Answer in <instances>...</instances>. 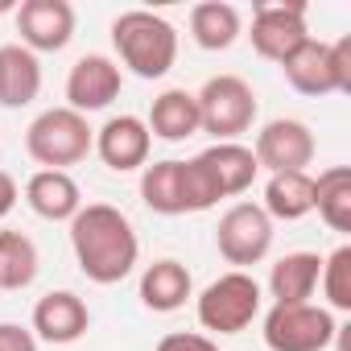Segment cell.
I'll return each mask as SVG.
<instances>
[{
	"instance_id": "6da1fadb",
	"label": "cell",
	"mask_w": 351,
	"mask_h": 351,
	"mask_svg": "<svg viewBox=\"0 0 351 351\" xmlns=\"http://www.w3.org/2000/svg\"><path fill=\"white\" fill-rule=\"evenodd\" d=\"M71 248L87 281L95 285H116L136 269L141 244L128 223V215L112 203H87L71 219Z\"/></svg>"
},
{
	"instance_id": "7a4b0ae2",
	"label": "cell",
	"mask_w": 351,
	"mask_h": 351,
	"mask_svg": "<svg viewBox=\"0 0 351 351\" xmlns=\"http://www.w3.org/2000/svg\"><path fill=\"white\" fill-rule=\"evenodd\" d=\"M112 46L136 79H161L178 58V29L149 9H128L112 21Z\"/></svg>"
},
{
	"instance_id": "3957f363",
	"label": "cell",
	"mask_w": 351,
	"mask_h": 351,
	"mask_svg": "<svg viewBox=\"0 0 351 351\" xmlns=\"http://www.w3.org/2000/svg\"><path fill=\"white\" fill-rule=\"evenodd\" d=\"M25 149L42 169H66V165H79L95 149V132H91L87 116H79L71 108H50L29 124Z\"/></svg>"
},
{
	"instance_id": "277c9868",
	"label": "cell",
	"mask_w": 351,
	"mask_h": 351,
	"mask_svg": "<svg viewBox=\"0 0 351 351\" xmlns=\"http://www.w3.org/2000/svg\"><path fill=\"white\" fill-rule=\"evenodd\" d=\"M195 99H199V128L211 132L215 141H236L256 120V91L240 75L207 79L203 91H195Z\"/></svg>"
},
{
	"instance_id": "5b68a950",
	"label": "cell",
	"mask_w": 351,
	"mask_h": 351,
	"mask_svg": "<svg viewBox=\"0 0 351 351\" xmlns=\"http://www.w3.org/2000/svg\"><path fill=\"white\" fill-rule=\"evenodd\" d=\"M256 314H261V285L252 273H240V269L211 281L199 298V322L203 330H215V335H240L244 326H252Z\"/></svg>"
},
{
	"instance_id": "8992f818",
	"label": "cell",
	"mask_w": 351,
	"mask_h": 351,
	"mask_svg": "<svg viewBox=\"0 0 351 351\" xmlns=\"http://www.w3.org/2000/svg\"><path fill=\"white\" fill-rule=\"evenodd\" d=\"M335 314L314 302L273 306L265 314V343L269 351H326L335 343Z\"/></svg>"
},
{
	"instance_id": "52a82bcc",
	"label": "cell",
	"mask_w": 351,
	"mask_h": 351,
	"mask_svg": "<svg viewBox=\"0 0 351 351\" xmlns=\"http://www.w3.org/2000/svg\"><path fill=\"white\" fill-rule=\"evenodd\" d=\"M215 248L228 265H236L240 273L248 265H261L273 248V219L265 215L261 203H236L223 211L219 228H215Z\"/></svg>"
},
{
	"instance_id": "ba28073f",
	"label": "cell",
	"mask_w": 351,
	"mask_h": 351,
	"mask_svg": "<svg viewBox=\"0 0 351 351\" xmlns=\"http://www.w3.org/2000/svg\"><path fill=\"white\" fill-rule=\"evenodd\" d=\"M252 50L265 58V62H285L306 38V5L302 0H285V5H256L252 9Z\"/></svg>"
},
{
	"instance_id": "9c48e42d",
	"label": "cell",
	"mask_w": 351,
	"mask_h": 351,
	"mask_svg": "<svg viewBox=\"0 0 351 351\" xmlns=\"http://www.w3.org/2000/svg\"><path fill=\"white\" fill-rule=\"evenodd\" d=\"M314 149H318L314 132L302 120H269L256 132L252 157H256V169H269V173H306V165L314 161Z\"/></svg>"
},
{
	"instance_id": "30bf717a",
	"label": "cell",
	"mask_w": 351,
	"mask_h": 351,
	"mask_svg": "<svg viewBox=\"0 0 351 351\" xmlns=\"http://www.w3.org/2000/svg\"><path fill=\"white\" fill-rule=\"evenodd\" d=\"M13 17L29 54H54L75 38V9L66 0H21Z\"/></svg>"
},
{
	"instance_id": "8fae6325",
	"label": "cell",
	"mask_w": 351,
	"mask_h": 351,
	"mask_svg": "<svg viewBox=\"0 0 351 351\" xmlns=\"http://www.w3.org/2000/svg\"><path fill=\"white\" fill-rule=\"evenodd\" d=\"M195 165H199V173L207 178V186H211V195L215 199H232V195H244L248 186H252V178H256V157H252V149L248 145H240V141H215L211 149H203L199 157H191Z\"/></svg>"
},
{
	"instance_id": "7c38bea8",
	"label": "cell",
	"mask_w": 351,
	"mask_h": 351,
	"mask_svg": "<svg viewBox=\"0 0 351 351\" xmlns=\"http://www.w3.org/2000/svg\"><path fill=\"white\" fill-rule=\"evenodd\" d=\"M120 95V66L108 54H83L71 75H66V108L87 116V112H104L112 99Z\"/></svg>"
},
{
	"instance_id": "4fadbf2b",
	"label": "cell",
	"mask_w": 351,
	"mask_h": 351,
	"mask_svg": "<svg viewBox=\"0 0 351 351\" xmlns=\"http://www.w3.org/2000/svg\"><path fill=\"white\" fill-rule=\"evenodd\" d=\"M91 326V310L79 293L71 289H54L46 293L38 306H34V339H46L54 347H66V343H79Z\"/></svg>"
},
{
	"instance_id": "5bb4252c",
	"label": "cell",
	"mask_w": 351,
	"mask_h": 351,
	"mask_svg": "<svg viewBox=\"0 0 351 351\" xmlns=\"http://www.w3.org/2000/svg\"><path fill=\"white\" fill-rule=\"evenodd\" d=\"M149 145H153V136H149V128H145L141 116H112V120L95 132V153H99L104 165L116 169V173L141 169V165L149 161Z\"/></svg>"
},
{
	"instance_id": "9a60e30c",
	"label": "cell",
	"mask_w": 351,
	"mask_h": 351,
	"mask_svg": "<svg viewBox=\"0 0 351 351\" xmlns=\"http://www.w3.org/2000/svg\"><path fill=\"white\" fill-rule=\"evenodd\" d=\"M25 203L34 207V215L50 223H71L83 207V191L66 169H38L25 182Z\"/></svg>"
},
{
	"instance_id": "2e32d148",
	"label": "cell",
	"mask_w": 351,
	"mask_h": 351,
	"mask_svg": "<svg viewBox=\"0 0 351 351\" xmlns=\"http://www.w3.org/2000/svg\"><path fill=\"white\" fill-rule=\"evenodd\" d=\"M145 128H149V136L169 141V145H178V141L203 132V128H199V99H195V91H186V87L161 91V95L153 99V108H149Z\"/></svg>"
},
{
	"instance_id": "e0dca14e",
	"label": "cell",
	"mask_w": 351,
	"mask_h": 351,
	"mask_svg": "<svg viewBox=\"0 0 351 351\" xmlns=\"http://www.w3.org/2000/svg\"><path fill=\"white\" fill-rule=\"evenodd\" d=\"M195 281H191V269L182 261H153L145 273H141V302L145 310L153 314H173V310H182L186 298H191Z\"/></svg>"
},
{
	"instance_id": "ac0fdd59",
	"label": "cell",
	"mask_w": 351,
	"mask_h": 351,
	"mask_svg": "<svg viewBox=\"0 0 351 351\" xmlns=\"http://www.w3.org/2000/svg\"><path fill=\"white\" fill-rule=\"evenodd\" d=\"M42 91V62L21 42L0 46V108H25Z\"/></svg>"
},
{
	"instance_id": "d6986e66",
	"label": "cell",
	"mask_w": 351,
	"mask_h": 351,
	"mask_svg": "<svg viewBox=\"0 0 351 351\" xmlns=\"http://www.w3.org/2000/svg\"><path fill=\"white\" fill-rule=\"evenodd\" d=\"M141 199L157 215H191V195H186V169L182 161H153L141 173Z\"/></svg>"
},
{
	"instance_id": "ffe728a7",
	"label": "cell",
	"mask_w": 351,
	"mask_h": 351,
	"mask_svg": "<svg viewBox=\"0 0 351 351\" xmlns=\"http://www.w3.org/2000/svg\"><path fill=\"white\" fill-rule=\"evenodd\" d=\"M285 83L298 95H335V75H330V46L306 38L285 62H281Z\"/></svg>"
},
{
	"instance_id": "44dd1931",
	"label": "cell",
	"mask_w": 351,
	"mask_h": 351,
	"mask_svg": "<svg viewBox=\"0 0 351 351\" xmlns=\"http://www.w3.org/2000/svg\"><path fill=\"white\" fill-rule=\"evenodd\" d=\"M318 273H322V256L318 252H285L273 273H269V293L277 298L273 306H298L310 302L318 289Z\"/></svg>"
},
{
	"instance_id": "7402d4cb",
	"label": "cell",
	"mask_w": 351,
	"mask_h": 351,
	"mask_svg": "<svg viewBox=\"0 0 351 351\" xmlns=\"http://www.w3.org/2000/svg\"><path fill=\"white\" fill-rule=\"evenodd\" d=\"M265 215L269 219H302L314 211V178L310 173H269V186H265Z\"/></svg>"
},
{
	"instance_id": "603a6c76",
	"label": "cell",
	"mask_w": 351,
	"mask_h": 351,
	"mask_svg": "<svg viewBox=\"0 0 351 351\" xmlns=\"http://www.w3.org/2000/svg\"><path fill=\"white\" fill-rule=\"evenodd\" d=\"M314 211L330 232H351V169L330 165L314 178Z\"/></svg>"
},
{
	"instance_id": "cb8c5ba5",
	"label": "cell",
	"mask_w": 351,
	"mask_h": 351,
	"mask_svg": "<svg viewBox=\"0 0 351 351\" xmlns=\"http://www.w3.org/2000/svg\"><path fill=\"white\" fill-rule=\"evenodd\" d=\"M191 38L203 50H228L240 38V9L228 0H203L191 9Z\"/></svg>"
},
{
	"instance_id": "d4e9b609",
	"label": "cell",
	"mask_w": 351,
	"mask_h": 351,
	"mask_svg": "<svg viewBox=\"0 0 351 351\" xmlns=\"http://www.w3.org/2000/svg\"><path fill=\"white\" fill-rule=\"evenodd\" d=\"M38 277V248L21 232H0V289H25Z\"/></svg>"
},
{
	"instance_id": "484cf974",
	"label": "cell",
	"mask_w": 351,
	"mask_h": 351,
	"mask_svg": "<svg viewBox=\"0 0 351 351\" xmlns=\"http://www.w3.org/2000/svg\"><path fill=\"white\" fill-rule=\"evenodd\" d=\"M318 281H322V293H326V302H330V310H351V244H339L326 261H322V273H318Z\"/></svg>"
},
{
	"instance_id": "4316f807",
	"label": "cell",
	"mask_w": 351,
	"mask_h": 351,
	"mask_svg": "<svg viewBox=\"0 0 351 351\" xmlns=\"http://www.w3.org/2000/svg\"><path fill=\"white\" fill-rule=\"evenodd\" d=\"M330 75H335V91L347 95L351 91V38L347 34L330 42Z\"/></svg>"
},
{
	"instance_id": "83f0119b",
	"label": "cell",
	"mask_w": 351,
	"mask_h": 351,
	"mask_svg": "<svg viewBox=\"0 0 351 351\" xmlns=\"http://www.w3.org/2000/svg\"><path fill=\"white\" fill-rule=\"evenodd\" d=\"M157 351H219V343L199 335V330H173L157 343Z\"/></svg>"
},
{
	"instance_id": "f1b7e54d",
	"label": "cell",
	"mask_w": 351,
	"mask_h": 351,
	"mask_svg": "<svg viewBox=\"0 0 351 351\" xmlns=\"http://www.w3.org/2000/svg\"><path fill=\"white\" fill-rule=\"evenodd\" d=\"M0 351H38V339L21 322H0Z\"/></svg>"
},
{
	"instance_id": "f546056e",
	"label": "cell",
	"mask_w": 351,
	"mask_h": 351,
	"mask_svg": "<svg viewBox=\"0 0 351 351\" xmlns=\"http://www.w3.org/2000/svg\"><path fill=\"white\" fill-rule=\"evenodd\" d=\"M17 182H13V173H5V169H0V219H5L13 207H17Z\"/></svg>"
},
{
	"instance_id": "4dcf8cb0",
	"label": "cell",
	"mask_w": 351,
	"mask_h": 351,
	"mask_svg": "<svg viewBox=\"0 0 351 351\" xmlns=\"http://www.w3.org/2000/svg\"><path fill=\"white\" fill-rule=\"evenodd\" d=\"M5 9H13V5H9V0H0V13H5Z\"/></svg>"
}]
</instances>
